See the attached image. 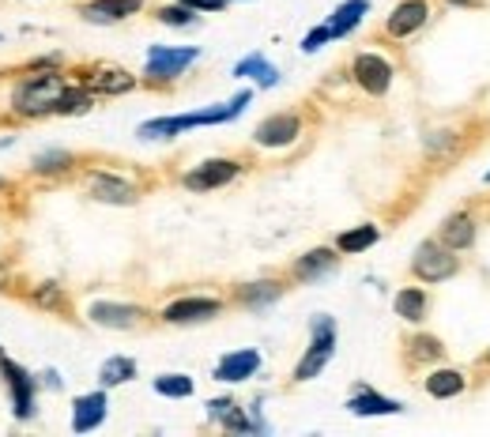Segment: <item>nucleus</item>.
Masks as SVG:
<instances>
[{
	"label": "nucleus",
	"mask_w": 490,
	"mask_h": 437,
	"mask_svg": "<svg viewBox=\"0 0 490 437\" xmlns=\"http://www.w3.org/2000/svg\"><path fill=\"white\" fill-rule=\"evenodd\" d=\"M140 8H144V0H91V4H84L80 15L91 23H117V20L136 15Z\"/></svg>",
	"instance_id": "nucleus-14"
},
{
	"label": "nucleus",
	"mask_w": 490,
	"mask_h": 437,
	"mask_svg": "<svg viewBox=\"0 0 490 437\" xmlns=\"http://www.w3.org/2000/svg\"><path fill=\"white\" fill-rule=\"evenodd\" d=\"M486 185H490V174H486Z\"/></svg>",
	"instance_id": "nucleus-37"
},
{
	"label": "nucleus",
	"mask_w": 490,
	"mask_h": 437,
	"mask_svg": "<svg viewBox=\"0 0 490 437\" xmlns=\"http://www.w3.org/2000/svg\"><path fill=\"white\" fill-rule=\"evenodd\" d=\"M370 12V0H347V4H340L336 12H332V38H343V35H351V30L362 23V15Z\"/></svg>",
	"instance_id": "nucleus-19"
},
{
	"label": "nucleus",
	"mask_w": 490,
	"mask_h": 437,
	"mask_svg": "<svg viewBox=\"0 0 490 437\" xmlns=\"http://www.w3.org/2000/svg\"><path fill=\"white\" fill-rule=\"evenodd\" d=\"M144 317L140 305H121V302H94L91 305V320L102 328H133Z\"/></svg>",
	"instance_id": "nucleus-12"
},
{
	"label": "nucleus",
	"mask_w": 490,
	"mask_h": 437,
	"mask_svg": "<svg viewBox=\"0 0 490 437\" xmlns=\"http://www.w3.org/2000/svg\"><path fill=\"white\" fill-rule=\"evenodd\" d=\"M219 310H223L219 298H178L163 310V320L166 325H197V320H212Z\"/></svg>",
	"instance_id": "nucleus-10"
},
{
	"label": "nucleus",
	"mask_w": 490,
	"mask_h": 437,
	"mask_svg": "<svg viewBox=\"0 0 490 437\" xmlns=\"http://www.w3.org/2000/svg\"><path fill=\"white\" fill-rule=\"evenodd\" d=\"M193 20H197V12L189 8V4H163L159 8V23H166V27H193Z\"/></svg>",
	"instance_id": "nucleus-29"
},
{
	"label": "nucleus",
	"mask_w": 490,
	"mask_h": 437,
	"mask_svg": "<svg viewBox=\"0 0 490 437\" xmlns=\"http://www.w3.org/2000/svg\"><path fill=\"white\" fill-rule=\"evenodd\" d=\"M91 87L102 91V94H125V91L136 87V79L129 72H121V69H102V72H94Z\"/></svg>",
	"instance_id": "nucleus-24"
},
{
	"label": "nucleus",
	"mask_w": 490,
	"mask_h": 437,
	"mask_svg": "<svg viewBox=\"0 0 490 437\" xmlns=\"http://www.w3.org/2000/svg\"><path fill=\"white\" fill-rule=\"evenodd\" d=\"M351 76L366 94H385L392 87V64L377 53H358L351 64Z\"/></svg>",
	"instance_id": "nucleus-6"
},
{
	"label": "nucleus",
	"mask_w": 490,
	"mask_h": 437,
	"mask_svg": "<svg viewBox=\"0 0 490 437\" xmlns=\"http://www.w3.org/2000/svg\"><path fill=\"white\" fill-rule=\"evenodd\" d=\"M0 369H4L8 388H12V396H15V415L30 418V415H35V381L27 377L23 366H15V362H8V359H0Z\"/></svg>",
	"instance_id": "nucleus-11"
},
{
	"label": "nucleus",
	"mask_w": 490,
	"mask_h": 437,
	"mask_svg": "<svg viewBox=\"0 0 490 437\" xmlns=\"http://www.w3.org/2000/svg\"><path fill=\"white\" fill-rule=\"evenodd\" d=\"M298 133H302V121H298L294 113H272V117H264L257 125L253 140H257L261 148H287V143L298 140Z\"/></svg>",
	"instance_id": "nucleus-7"
},
{
	"label": "nucleus",
	"mask_w": 490,
	"mask_h": 437,
	"mask_svg": "<svg viewBox=\"0 0 490 437\" xmlns=\"http://www.w3.org/2000/svg\"><path fill=\"white\" fill-rule=\"evenodd\" d=\"M234 76H238V79L253 76L261 87H276V84H279V72H276L272 64H268L261 53H249L245 61H238V64H234Z\"/></svg>",
	"instance_id": "nucleus-21"
},
{
	"label": "nucleus",
	"mask_w": 490,
	"mask_h": 437,
	"mask_svg": "<svg viewBox=\"0 0 490 437\" xmlns=\"http://www.w3.org/2000/svg\"><path fill=\"white\" fill-rule=\"evenodd\" d=\"M197 57H200L197 45H185V50H170V45H151V53H148V76H151V79H178Z\"/></svg>",
	"instance_id": "nucleus-5"
},
{
	"label": "nucleus",
	"mask_w": 490,
	"mask_h": 437,
	"mask_svg": "<svg viewBox=\"0 0 490 437\" xmlns=\"http://www.w3.org/2000/svg\"><path fill=\"white\" fill-rule=\"evenodd\" d=\"M441 246L453 249V253L471 249V246H476V219L464 215V212L449 215V219H446V226H441Z\"/></svg>",
	"instance_id": "nucleus-15"
},
{
	"label": "nucleus",
	"mask_w": 490,
	"mask_h": 437,
	"mask_svg": "<svg viewBox=\"0 0 490 437\" xmlns=\"http://www.w3.org/2000/svg\"><path fill=\"white\" fill-rule=\"evenodd\" d=\"M238 177V163H230V158H208V163H200L197 170L185 174V189L193 192H208V189H219Z\"/></svg>",
	"instance_id": "nucleus-9"
},
{
	"label": "nucleus",
	"mask_w": 490,
	"mask_h": 437,
	"mask_svg": "<svg viewBox=\"0 0 490 437\" xmlns=\"http://www.w3.org/2000/svg\"><path fill=\"white\" fill-rule=\"evenodd\" d=\"M325 42H332V27H328V23H321V27H313V30H309V35L302 38V50L313 53V50H321Z\"/></svg>",
	"instance_id": "nucleus-33"
},
{
	"label": "nucleus",
	"mask_w": 490,
	"mask_h": 437,
	"mask_svg": "<svg viewBox=\"0 0 490 437\" xmlns=\"http://www.w3.org/2000/svg\"><path fill=\"white\" fill-rule=\"evenodd\" d=\"M102 418H106V392H102V388H99V392H91V396L76 400V408H72V430L76 433L94 430Z\"/></svg>",
	"instance_id": "nucleus-16"
},
{
	"label": "nucleus",
	"mask_w": 490,
	"mask_h": 437,
	"mask_svg": "<svg viewBox=\"0 0 490 437\" xmlns=\"http://www.w3.org/2000/svg\"><path fill=\"white\" fill-rule=\"evenodd\" d=\"M411 271H415L422 283H441L456 271V256H453V249L441 246V241H422L415 249V261H411Z\"/></svg>",
	"instance_id": "nucleus-3"
},
{
	"label": "nucleus",
	"mask_w": 490,
	"mask_h": 437,
	"mask_svg": "<svg viewBox=\"0 0 490 437\" xmlns=\"http://www.w3.org/2000/svg\"><path fill=\"white\" fill-rule=\"evenodd\" d=\"M57 94H60V79L57 76H35L30 84L20 87V94H15V109L27 113V117H35V113L53 109Z\"/></svg>",
	"instance_id": "nucleus-4"
},
{
	"label": "nucleus",
	"mask_w": 490,
	"mask_h": 437,
	"mask_svg": "<svg viewBox=\"0 0 490 437\" xmlns=\"http://www.w3.org/2000/svg\"><path fill=\"white\" fill-rule=\"evenodd\" d=\"M35 302H38V305H50V310H53V305H60V290H57L53 283H45L38 295H35Z\"/></svg>",
	"instance_id": "nucleus-35"
},
{
	"label": "nucleus",
	"mask_w": 490,
	"mask_h": 437,
	"mask_svg": "<svg viewBox=\"0 0 490 437\" xmlns=\"http://www.w3.org/2000/svg\"><path fill=\"white\" fill-rule=\"evenodd\" d=\"M382 238V231L377 226H355V231H347V234H340V241H336V249L340 253H362V249H370L374 241Z\"/></svg>",
	"instance_id": "nucleus-26"
},
{
	"label": "nucleus",
	"mask_w": 490,
	"mask_h": 437,
	"mask_svg": "<svg viewBox=\"0 0 490 437\" xmlns=\"http://www.w3.org/2000/svg\"><path fill=\"white\" fill-rule=\"evenodd\" d=\"M261 369V354L257 351H234L227 359H219L215 366V381H227V384H238L245 377H253Z\"/></svg>",
	"instance_id": "nucleus-13"
},
{
	"label": "nucleus",
	"mask_w": 490,
	"mask_h": 437,
	"mask_svg": "<svg viewBox=\"0 0 490 437\" xmlns=\"http://www.w3.org/2000/svg\"><path fill=\"white\" fill-rule=\"evenodd\" d=\"M208 408H212V411H208L212 418H223V415H227V411L234 408V400H212V403H208Z\"/></svg>",
	"instance_id": "nucleus-36"
},
{
	"label": "nucleus",
	"mask_w": 490,
	"mask_h": 437,
	"mask_svg": "<svg viewBox=\"0 0 490 437\" xmlns=\"http://www.w3.org/2000/svg\"><path fill=\"white\" fill-rule=\"evenodd\" d=\"M155 392H159V396H173V400H185V396H193V377L163 374V377H155Z\"/></svg>",
	"instance_id": "nucleus-27"
},
{
	"label": "nucleus",
	"mask_w": 490,
	"mask_h": 437,
	"mask_svg": "<svg viewBox=\"0 0 490 437\" xmlns=\"http://www.w3.org/2000/svg\"><path fill=\"white\" fill-rule=\"evenodd\" d=\"M332 268H336V253H332V249H313V253H306L302 261L294 264V275H298V279H317V275H325Z\"/></svg>",
	"instance_id": "nucleus-22"
},
{
	"label": "nucleus",
	"mask_w": 490,
	"mask_h": 437,
	"mask_svg": "<svg viewBox=\"0 0 490 437\" xmlns=\"http://www.w3.org/2000/svg\"><path fill=\"white\" fill-rule=\"evenodd\" d=\"M91 106V94L87 91H60L57 94V102H53V113H84Z\"/></svg>",
	"instance_id": "nucleus-30"
},
{
	"label": "nucleus",
	"mask_w": 490,
	"mask_h": 437,
	"mask_svg": "<svg viewBox=\"0 0 490 437\" xmlns=\"http://www.w3.org/2000/svg\"><path fill=\"white\" fill-rule=\"evenodd\" d=\"M486 362H490V354H486Z\"/></svg>",
	"instance_id": "nucleus-38"
},
{
	"label": "nucleus",
	"mask_w": 490,
	"mask_h": 437,
	"mask_svg": "<svg viewBox=\"0 0 490 437\" xmlns=\"http://www.w3.org/2000/svg\"><path fill=\"white\" fill-rule=\"evenodd\" d=\"M411 354H415V362L441 359V344H438L434 336H419V339H411Z\"/></svg>",
	"instance_id": "nucleus-31"
},
{
	"label": "nucleus",
	"mask_w": 490,
	"mask_h": 437,
	"mask_svg": "<svg viewBox=\"0 0 490 437\" xmlns=\"http://www.w3.org/2000/svg\"><path fill=\"white\" fill-rule=\"evenodd\" d=\"M91 197L102 200V204H133L136 189L129 182H121V177H114V174H94L91 177Z\"/></svg>",
	"instance_id": "nucleus-17"
},
{
	"label": "nucleus",
	"mask_w": 490,
	"mask_h": 437,
	"mask_svg": "<svg viewBox=\"0 0 490 437\" xmlns=\"http://www.w3.org/2000/svg\"><path fill=\"white\" fill-rule=\"evenodd\" d=\"M279 283H272V279H268V283H249V287H242L238 290V298L245 302V305H268V302H276L279 298Z\"/></svg>",
	"instance_id": "nucleus-28"
},
{
	"label": "nucleus",
	"mask_w": 490,
	"mask_h": 437,
	"mask_svg": "<svg viewBox=\"0 0 490 437\" xmlns=\"http://www.w3.org/2000/svg\"><path fill=\"white\" fill-rule=\"evenodd\" d=\"M253 94L242 91V94H234L230 102L223 106H212V109H200V113H181V117H155L148 125H140V136L144 140H170V136H178L185 133V128H200V125H223V121H234L238 113L249 106Z\"/></svg>",
	"instance_id": "nucleus-1"
},
{
	"label": "nucleus",
	"mask_w": 490,
	"mask_h": 437,
	"mask_svg": "<svg viewBox=\"0 0 490 437\" xmlns=\"http://www.w3.org/2000/svg\"><path fill=\"white\" fill-rule=\"evenodd\" d=\"M464 374L461 369H434L430 377H426V392H430L434 400H453L464 392Z\"/></svg>",
	"instance_id": "nucleus-20"
},
{
	"label": "nucleus",
	"mask_w": 490,
	"mask_h": 437,
	"mask_svg": "<svg viewBox=\"0 0 490 437\" xmlns=\"http://www.w3.org/2000/svg\"><path fill=\"white\" fill-rule=\"evenodd\" d=\"M68 163H72L68 151H45V155H38V158H35V170H42V174H53V170H65Z\"/></svg>",
	"instance_id": "nucleus-32"
},
{
	"label": "nucleus",
	"mask_w": 490,
	"mask_h": 437,
	"mask_svg": "<svg viewBox=\"0 0 490 437\" xmlns=\"http://www.w3.org/2000/svg\"><path fill=\"white\" fill-rule=\"evenodd\" d=\"M181 4H189L193 12H223L230 0H181Z\"/></svg>",
	"instance_id": "nucleus-34"
},
{
	"label": "nucleus",
	"mask_w": 490,
	"mask_h": 437,
	"mask_svg": "<svg viewBox=\"0 0 490 437\" xmlns=\"http://www.w3.org/2000/svg\"><path fill=\"white\" fill-rule=\"evenodd\" d=\"M430 20V4L426 0H404V4L392 8V15L385 20V35L389 38H411L419 27H426Z\"/></svg>",
	"instance_id": "nucleus-8"
},
{
	"label": "nucleus",
	"mask_w": 490,
	"mask_h": 437,
	"mask_svg": "<svg viewBox=\"0 0 490 437\" xmlns=\"http://www.w3.org/2000/svg\"><path fill=\"white\" fill-rule=\"evenodd\" d=\"M347 411H351V415H400L404 403L389 400L382 392H370V388H358V392L347 400Z\"/></svg>",
	"instance_id": "nucleus-18"
},
{
	"label": "nucleus",
	"mask_w": 490,
	"mask_h": 437,
	"mask_svg": "<svg viewBox=\"0 0 490 437\" xmlns=\"http://www.w3.org/2000/svg\"><path fill=\"white\" fill-rule=\"evenodd\" d=\"M392 305H397V317H404V320H422L426 317V295L419 287H404Z\"/></svg>",
	"instance_id": "nucleus-25"
},
{
	"label": "nucleus",
	"mask_w": 490,
	"mask_h": 437,
	"mask_svg": "<svg viewBox=\"0 0 490 437\" xmlns=\"http://www.w3.org/2000/svg\"><path fill=\"white\" fill-rule=\"evenodd\" d=\"M133 377H136V362H133V359H125V354H117V359H106L102 369H99L102 388L125 384V381H133Z\"/></svg>",
	"instance_id": "nucleus-23"
},
{
	"label": "nucleus",
	"mask_w": 490,
	"mask_h": 437,
	"mask_svg": "<svg viewBox=\"0 0 490 437\" xmlns=\"http://www.w3.org/2000/svg\"><path fill=\"white\" fill-rule=\"evenodd\" d=\"M332 351H336V325L332 317H317L313 320V339H309V351L302 354V362L294 366V381H313L321 369L332 362Z\"/></svg>",
	"instance_id": "nucleus-2"
}]
</instances>
